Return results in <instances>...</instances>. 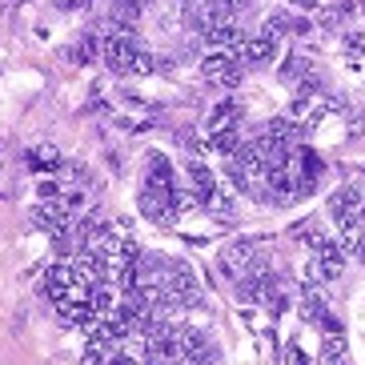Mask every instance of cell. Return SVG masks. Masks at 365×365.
<instances>
[{"instance_id": "obj_1", "label": "cell", "mask_w": 365, "mask_h": 365, "mask_svg": "<svg viewBox=\"0 0 365 365\" xmlns=\"http://www.w3.org/2000/svg\"><path fill=\"white\" fill-rule=\"evenodd\" d=\"M241 48L245 44H237V48H213V53L201 61V73L221 88H237L241 85V76H245V65H241Z\"/></svg>"}, {"instance_id": "obj_2", "label": "cell", "mask_w": 365, "mask_h": 365, "mask_svg": "<svg viewBox=\"0 0 365 365\" xmlns=\"http://www.w3.org/2000/svg\"><path fill=\"white\" fill-rule=\"evenodd\" d=\"M101 53H105V65L113 73H133V56H137V41L129 33H113V36H101Z\"/></svg>"}, {"instance_id": "obj_3", "label": "cell", "mask_w": 365, "mask_h": 365, "mask_svg": "<svg viewBox=\"0 0 365 365\" xmlns=\"http://www.w3.org/2000/svg\"><path fill=\"white\" fill-rule=\"evenodd\" d=\"M253 257H257V241H253V237H241V241H233V245L225 249V257H221V273H225L229 281H237L241 273H249Z\"/></svg>"}, {"instance_id": "obj_4", "label": "cell", "mask_w": 365, "mask_h": 365, "mask_svg": "<svg viewBox=\"0 0 365 365\" xmlns=\"http://www.w3.org/2000/svg\"><path fill=\"white\" fill-rule=\"evenodd\" d=\"M361 201H365V185L361 181L341 185V189L329 197V217H333V221H349V217L361 213Z\"/></svg>"}, {"instance_id": "obj_5", "label": "cell", "mask_w": 365, "mask_h": 365, "mask_svg": "<svg viewBox=\"0 0 365 365\" xmlns=\"http://www.w3.org/2000/svg\"><path fill=\"white\" fill-rule=\"evenodd\" d=\"M273 56H277V36L261 29L253 41H245V48H241V65L245 68H265V65H273Z\"/></svg>"}, {"instance_id": "obj_6", "label": "cell", "mask_w": 365, "mask_h": 365, "mask_svg": "<svg viewBox=\"0 0 365 365\" xmlns=\"http://www.w3.org/2000/svg\"><path fill=\"white\" fill-rule=\"evenodd\" d=\"M137 205H140V213L149 217V221H157V225H173V217H177L169 193H161V189H140Z\"/></svg>"}, {"instance_id": "obj_7", "label": "cell", "mask_w": 365, "mask_h": 365, "mask_svg": "<svg viewBox=\"0 0 365 365\" xmlns=\"http://www.w3.org/2000/svg\"><path fill=\"white\" fill-rule=\"evenodd\" d=\"M145 189H161V193H173L181 189L177 177H173V165L165 153H149V173H145Z\"/></svg>"}, {"instance_id": "obj_8", "label": "cell", "mask_w": 365, "mask_h": 365, "mask_svg": "<svg viewBox=\"0 0 365 365\" xmlns=\"http://www.w3.org/2000/svg\"><path fill=\"white\" fill-rule=\"evenodd\" d=\"M313 257L325 265V273H329V281L341 277V269H345V249L337 245V241H329V237H322L317 245H313Z\"/></svg>"}, {"instance_id": "obj_9", "label": "cell", "mask_w": 365, "mask_h": 365, "mask_svg": "<svg viewBox=\"0 0 365 365\" xmlns=\"http://www.w3.org/2000/svg\"><path fill=\"white\" fill-rule=\"evenodd\" d=\"M221 185H217V177L209 169H205L201 161H189V193L197 197V201H205V197H213Z\"/></svg>"}, {"instance_id": "obj_10", "label": "cell", "mask_w": 365, "mask_h": 365, "mask_svg": "<svg viewBox=\"0 0 365 365\" xmlns=\"http://www.w3.org/2000/svg\"><path fill=\"white\" fill-rule=\"evenodd\" d=\"M205 44L209 48H237V44H245V41H241V29L233 21H221L213 29H205Z\"/></svg>"}, {"instance_id": "obj_11", "label": "cell", "mask_w": 365, "mask_h": 365, "mask_svg": "<svg viewBox=\"0 0 365 365\" xmlns=\"http://www.w3.org/2000/svg\"><path fill=\"white\" fill-rule=\"evenodd\" d=\"M65 221H68V213H65V205L61 201H41L33 209V225L36 229H48V233H53V229L65 225Z\"/></svg>"}, {"instance_id": "obj_12", "label": "cell", "mask_w": 365, "mask_h": 365, "mask_svg": "<svg viewBox=\"0 0 365 365\" xmlns=\"http://www.w3.org/2000/svg\"><path fill=\"white\" fill-rule=\"evenodd\" d=\"M313 29V21H305V16H289V12H277V16H269L265 33L281 36V33H293V36H305Z\"/></svg>"}, {"instance_id": "obj_13", "label": "cell", "mask_w": 365, "mask_h": 365, "mask_svg": "<svg viewBox=\"0 0 365 365\" xmlns=\"http://www.w3.org/2000/svg\"><path fill=\"white\" fill-rule=\"evenodd\" d=\"M237 120H241V105H237V101H221V105L209 113L205 129H209V133H217V129H237Z\"/></svg>"}, {"instance_id": "obj_14", "label": "cell", "mask_w": 365, "mask_h": 365, "mask_svg": "<svg viewBox=\"0 0 365 365\" xmlns=\"http://www.w3.org/2000/svg\"><path fill=\"white\" fill-rule=\"evenodd\" d=\"M341 249L349 253V257H365V225L357 221V217L341 221Z\"/></svg>"}, {"instance_id": "obj_15", "label": "cell", "mask_w": 365, "mask_h": 365, "mask_svg": "<svg viewBox=\"0 0 365 365\" xmlns=\"http://www.w3.org/2000/svg\"><path fill=\"white\" fill-rule=\"evenodd\" d=\"M117 289H113V285H105V281H101V285H93V293H88V305H93V313H97V317H108V313L117 309Z\"/></svg>"}, {"instance_id": "obj_16", "label": "cell", "mask_w": 365, "mask_h": 365, "mask_svg": "<svg viewBox=\"0 0 365 365\" xmlns=\"http://www.w3.org/2000/svg\"><path fill=\"white\" fill-rule=\"evenodd\" d=\"M61 322L76 325V329H88V325L97 322V313H93L88 301H76V305H61Z\"/></svg>"}, {"instance_id": "obj_17", "label": "cell", "mask_w": 365, "mask_h": 365, "mask_svg": "<svg viewBox=\"0 0 365 365\" xmlns=\"http://www.w3.org/2000/svg\"><path fill=\"white\" fill-rule=\"evenodd\" d=\"M277 73H281V81H285V85H297V81H305V76H309V56L289 53L285 61H281Z\"/></svg>"}, {"instance_id": "obj_18", "label": "cell", "mask_w": 365, "mask_h": 365, "mask_svg": "<svg viewBox=\"0 0 365 365\" xmlns=\"http://www.w3.org/2000/svg\"><path fill=\"white\" fill-rule=\"evenodd\" d=\"M301 133H305V125L301 120H293V117H273L269 120V129H265V137H277V140H301Z\"/></svg>"}, {"instance_id": "obj_19", "label": "cell", "mask_w": 365, "mask_h": 365, "mask_svg": "<svg viewBox=\"0 0 365 365\" xmlns=\"http://www.w3.org/2000/svg\"><path fill=\"white\" fill-rule=\"evenodd\" d=\"M201 205H205V209H209V213L217 217V221H233V197H225L221 189H217L213 197H205Z\"/></svg>"}, {"instance_id": "obj_20", "label": "cell", "mask_w": 365, "mask_h": 365, "mask_svg": "<svg viewBox=\"0 0 365 365\" xmlns=\"http://www.w3.org/2000/svg\"><path fill=\"white\" fill-rule=\"evenodd\" d=\"M237 145H241V133H237V129H217L213 133V153H221L225 161L237 153Z\"/></svg>"}, {"instance_id": "obj_21", "label": "cell", "mask_w": 365, "mask_h": 365, "mask_svg": "<svg viewBox=\"0 0 365 365\" xmlns=\"http://www.w3.org/2000/svg\"><path fill=\"white\" fill-rule=\"evenodd\" d=\"M29 165H33V169H61V153L53 149V145H41V149H33L29 153Z\"/></svg>"}, {"instance_id": "obj_22", "label": "cell", "mask_w": 365, "mask_h": 365, "mask_svg": "<svg viewBox=\"0 0 365 365\" xmlns=\"http://www.w3.org/2000/svg\"><path fill=\"white\" fill-rule=\"evenodd\" d=\"M61 173H65V185H88V165L81 161H65Z\"/></svg>"}, {"instance_id": "obj_23", "label": "cell", "mask_w": 365, "mask_h": 365, "mask_svg": "<svg viewBox=\"0 0 365 365\" xmlns=\"http://www.w3.org/2000/svg\"><path fill=\"white\" fill-rule=\"evenodd\" d=\"M61 193H65V185L53 181V177H44V181L36 185V197H41V201H61Z\"/></svg>"}, {"instance_id": "obj_24", "label": "cell", "mask_w": 365, "mask_h": 365, "mask_svg": "<svg viewBox=\"0 0 365 365\" xmlns=\"http://www.w3.org/2000/svg\"><path fill=\"white\" fill-rule=\"evenodd\" d=\"M305 281H309V289H317V285H325V281H329V273H325V265L317 257L305 265Z\"/></svg>"}, {"instance_id": "obj_25", "label": "cell", "mask_w": 365, "mask_h": 365, "mask_svg": "<svg viewBox=\"0 0 365 365\" xmlns=\"http://www.w3.org/2000/svg\"><path fill=\"white\" fill-rule=\"evenodd\" d=\"M325 357H329V361L345 357V337H341V333H329V341H325Z\"/></svg>"}, {"instance_id": "obj_26", "label": "cell", "mask_w": 365, "mask_h": 365, "mask_svg": "<svg viewBox=\"0 0 365 365\" xmlns=\"http://www.w3.org/2000/svg\"><path fill=\"white\" fill-rule=\"evenodd\" d=\"M349 9H325L322 16H317V24H322V29H341V16Z\"/></svg>"}, {"instance_id": "obj_27", "label": "cell", "mask_w": 365, "mask_h": 365, "mask_svg": "<svg viewBox=\"0 0 365 365\" xmlns=\"http://www.w3.org/2000/svg\"><path fill=\"white\" fill-rule=\"evenodd\" d=\"M81 365H108V349H101V345H88L85 357H81Z\"/></svg>"}, {"instance_id": "obj_28", "label": "cell", "mask_w": 365, "mask_h": 365, "mask_svg": "<svg viewBox=\"0 0 365 365\" xmlns=\"http://www.w3.org/2000/svg\"><path fill=\"white\" fill-rule=\"evenodd\" d=\"M285 365H309V361H305L301 349H293V345H289V349H285Z\"/></svg>"}, {"instance_id": "obj_29", "label": "cell", "mask_w": 365, "mask_h": 365, "mask_svg": "<svg viewBox=\"0 0 365 365\" xmlns=\"http://www.w3.org/2000/svg\"><path fill=\"white\" fill-rule=\"evenodd\" d=\"M108 365H133L129 357H108Z\"/></svg>"}, {"instance_id": "obj_30", "label": "cell", "mask_w": 365, "mask_h": 365, "mask_svg": "<svg viewBox=\"0 0 365 365\" xmlns=\"http://www.w3.org/2000/svg\"><path fill=\"white\" fill-rule=\"evenodd\" d=\"M12 4H21V0H4V9H12Z\"/></svg>"}, {"instance_id": "obj_31", "label": "cell", "mask_w": 365, "mask_h": 365, "mask_svg": "<svg viewBox=\"0 0 365 365\" xmlns=\"http://www.w3.org/2000/svg\"><path fill=\"white\" fill-rule=\"evenodd\" d=\"M333 365H345V357H337V361H333Z\"/></svg>"}]
</instances>
